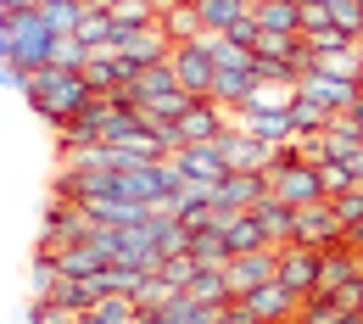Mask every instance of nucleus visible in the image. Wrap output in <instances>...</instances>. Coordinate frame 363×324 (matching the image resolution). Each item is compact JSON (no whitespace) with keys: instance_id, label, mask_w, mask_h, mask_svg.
<instances>
[{"instance_id":"423d86ee","label":"nucleus","mask_w":363,"mask_h":324,"mask_svg":"<svg viewBox=\"0 0 363 324\" xmlns=\"http://www.w3.org/2000/svg\"><path fill=\"white\" fill-rule=\"evenodd\" d=\"M291 240H296V246H313V252H330V246L347 240V224L335 218L330 201H308V207H296V230H291Z\"/></svg>"},{"instance_id":"37998d69","label":"nucleus","mask_w":363,"mask_h":324,"mask_svg":"<svg viewBox=\"0 0 363 324\" xmlns=\"http://www.w3.org/2000/svg\"><path fill=\"white\" fill-rule=\"evenodd\" d=\"M0 90L28 95V67H17V62H6V56H0Z\"/></svg>"},{"instance_id":"412c9836","label":"nucleus","mask_w":363,"mask_h":324,"mask_svg":"<svg viewBox=\"0 0 363 324\" xmlns=\"http://www.w3.org/2000/svg\"><path fill=\"white\" fill-rule=\"evenodd\" d=\"M56 269H62V274H101V269H112V263L101 257V246L84 235V240H73V246L56 252Z\"/></svg>"},{"instance_id":"49530a36","label":"nucleus","mask_w":363,"mask_h":324,"mask_svg":"<svg viewBox=\"0 0 363 324\" xmlns=\"http://www.w3.org/2000/svg\"><path fill=\"white\" fill-rule=\"evenodd\" d=\"M347 112H352V118H358V123H363V90H358V101H352V106H347Z\"/></svg>"},{"instance_id":"de8ad7c7","label":"nucleus","mask_w":363,"mask_h":324,"mask_svg":"<svg viewBox=\"0 0 363 324\" xmlns=\"http://www.w3.org/2000/svg\"><path fill=\"white\" fill-rule=\"evenodd\" d=\"M358 67H363V40H358ZM358 79H363V73H358Z\"/></svg>"},{"instance_id":"9b49d317","label":"nucleus","mask_w":363,"mask_h":324,"mask_svg":"<svg viewBox=\"0 0 363 324\" xmlns=\"http://www.w3.org/2000/svg\"><path fill=\"white\" fill-rule=\"evenodd\" d=\"M269 196V174H224L213 185V207L218 213H252Z\"/></svg>"},{"instance_id":"4c0bfd02","label":"nucleus","mask_w":363,"mask_h":324,"mask_svg":"<svg viewBox=\"0 0 363 324\" xmlns=\"http://www.w3.org/2000/svg\"><path fill=\"white\" fill-rule=\"evenodd\" d=\"M28 324H79V313H73V308H56L45 296H34V302H28Z\"/></svg>"},{"instance_id":"ddd939ff","label":"nucleus","mask_w":363,"mask_h":324,"mask_svg":"<svg viewBox=\"0 0 363 324\" xmlns=\"http://www.w3.org/2000/svg\"><path fill=\"white\" fill-rule=\"evenodd\" d=\"M229 291L235 296H246L252 285H263V279H279V246H263V252H240V257H229Z\"/></svg>"},{"instance_id":"aec40b11","label":"nucleus","mask_w":363,"mask_h":324,"mask_svg":"<svg viewBox=\"0 0 363 324\" xmlns=\"http://www.w3.org/2000/svg\"><path fill=\"white\" fill-rule=\"evenodd\" d=\"M252 17L263 34H302V0H263L252 6Z\"/></svg>"},{"instance_id":"a878e982","label":"nucleus","mask_w":363,"mask_h":324,"mask_svg":"<svg viewBox=\"0 0 363 324\" xmlns=\"http://www.w3.org/2000/svg\"><path fill=\"white\" fill-rule=\"evenodd\" d=\"M291 101H296V79H257L246 95V106H263V112H291Z\"/></svg>"},{"instance_id":"79ce46f5","label":"nucleus","mask_w":363,"mask_h":324,"mask_svg":"<svg viewBox=\"0 0 363 324\" xmlns=\"http://www.w3.org/2000/svg\"><path fill=\"white\" fill-rule=\"evenodd\" d=\"M330 207H335V218H341V224H358V218H363V185L347 190V196H335Z\"/></svg>"},{"instance_id":"c85d7f7f","label":"nucleus","mask_w":363,"mask_h":324,"mask_svg":"<svg viewBox=\"0 0 363 324\" xmlns=\"http://www.w3.org/2000/svg\"><path fill=\"white\" fill-rule=\"evenodd\" d=\"M129 296H135V308H140V313H157V308H168V302H174L179 291H174V285H168L162 274H140Z\"/></svg>"},{"instance_id":"5701e85b","label":"nucleus","mask_w":363,"mask_h":324,"mask_svg":"<svg viewBox=\"0 0 363 324\" xmlns=\"http://www.w3.org/2000/svg\"><path fill=\"white\" fill-rule=\"evenodd\" d=\"M79 324H140V308L129 291H112V296H101L90 313H79Z\"/></svg>"},{"instance_id":"f704fd0d","label":"nucleus","mask_w":363,"mask_h":324,"mask_svg":"<svg viewBox=\"0 0 363 324\" xmlns=\"http://www.w3.org/2000/svg\"><path fill=\"white\" fill-rule=\"evenodd\" d=\"M40 11H45V23L56 28V34H73V23H79L84 0H40Z\"/></svg>"},{"instance_id":"cd10ccee","label":"nucleus","mask_w":363,"mask_h":324,"mask_svg":"<svg viewBox=\"0 0 363 324\" xmlns=\"http://www.w3.org/2000/svg\"><path fill=\"white\" fill-rule=\"evenodd\" d=\"M190 296H196V302H213V308H229V302H235V291H229V274H224V269H196V279H190Z\"/></svg>"},{"instance_id":"a18cd8bd","label":"nucleus","mask_w":363,"mask_h":324,"mask_svg":"<svg viewBox=\"0 0 363 324\" xmlns=\"http://www.w3.org/2000/svg\"><path fill=\"white\" fill-rule=\"evenodd\" d=\"M347 246H352V252H363V218H358V224H347Z\"/></svg>"},{"instance_id":"72a5a7b5","label":"nucleus","mask_w":363,"mask_h":324,"mask_svg":"<svg viewBox=\"0 0 363 324\" xmlns=\"http://www.w3.org/2000/svg\"><path fill=\"white\" fill-rule=\"evenodd\" d=\"M330 28L363 40V0H330Z\"/></svg>"},{"instance_id":"39448f33","label":"nucleus","mask_w":363,"mask_h":324,"mask_svg":"<svg viewBox=\"0 0 363 324\" xmlns=\"http://www.w3.org/2000/svg\"><path fill=\"white\" fill-rule=\"evenodd\" d=\"M168 67H174L179 90H190L196 101H213V79H218V62H213V50L201 45V40H190V45H174V50H168Z\"/></svg>"},{"instance_id":"4be33fe9","label":"nucleus","mask_w":363,"mask_h":324,"mask_svg":"<svg viewBox=\"0 0 363 324\" xmlns=\"http://www.w3.org/2000/svg\"><path fill=\"white\" fill-rule=\"evenodd\" d=\"M252 6L246 0H196V17H201V34H229Z\"/></svg>"},{"instance_id":"c03bdc74","label":"nucleus","mask_w":363,"mask_h":324,"mask_svg":"<svg viewBox=\"0 0 363 324\" xmlns=\"http://www.w3.org/2000/svg\"><path fill=\"white\" fill-rule=\"evenodd\" d=\"M341 162H347V174H352V179H358V185H363V145H358V151H347Z\"/></svg>"},{"instance_id":"2f4dec72","label":"nucleus","mask_w":363,"mask_h":324,"mask_svg":"<svg viewBox=\"0 0 363 324\" xmlns=\"http://www.w3.org/2000/svg\"><path fill=\"white\" fill-rule=\"evenodd\" d=\"M330 118H335V112H330V106H318V101H308V95H296V101H291V129H296V135H324V123H330Z\"/></svg>"},{"instance_id":"7c9ffc66","label":"nucleus","mask_w":363,"mask_h":324,"mask_svg":"<svg viewBox=\"0 0 363 324\" xmlns=\"http://www.w3.org/2000/svg\"><path fill=\"white\" fill-rule=\"evenodd\" d=\"M50 67H62V73H84V67H90V45H84L79 34H56V45H50Z\"/></svg>"},{"instance_id":"6e6552de","label":"nucleus","mask_w":363,"mask_h":324,"mask_svg":"<svg viewBox=\"0 0 363 324\" xmlns=\"http://www.w3.org/2000/svg\"><path fill=\"white\" fill-rule=\"evenodd\" d=\"M218 151H224L229 174H269L274 162H279V145H269V140L246 135V129H229V135H218Z\"/></svg>"},{"instance_id":"7ed1b4c3","label":"nucleus","mask_w":363,"mask_h":324,"mask_svg":"<svg viewBox=\"0 0 363 324\" xmlns=\"http://www.w3.org/2000/svg\"><path fill=\"white\" fill-rule=\"evenodd\" d=\"M269 190L285 201V207H308V201H330L324 196V168L302 162L296 145H279V162L269 168Z\"/></svg>"},{"instance_id":"9d476101","label":"nucleus","mask_w":363,"mask_h":324,"mask_svg":"<svg viewBox=\"0 0 363 324\" xmlns=\"http://www.w3.org/2000/svg\"><path fill=\"white\" fill-rule=\"evenodd\" d=\"M112 45H118L123 62H135V67H157V62H168V50H174V45H168V34H162L157 23H145V28H118Z\"/></svg>"},{"instance_id":"4468645a","label":"nucleus","mask_w":363,"mask_h":324,"mask_svg":"<svg viewBox=\"0 0 363 324\" xmlns=\"http://www.w3.org/2000/svg\"><path fill=\"white\" fill-rule=\"evenodd\" d=\"M296 95H308V101L330 106V112H347V106L358 101V84H347V79H335V73H324V67H308V73L296 79Z\"/></svg>"},{"instance_id":"a211bd4d","label":"nucleus","mask_w":363,"mask_h":324,"mask_svg":"<svg viewBox=\"0 0 363 324\" xmlns=\"http://www.w3.org/2000/svg\"><path fill=\"white\" fill-rule=\"evenodd\" d=\"M218 230H224L229 252L240 257V252H263L269 246V235H263V224L252 218V213H218Z\"/></svg>"},{"instance_id":"ea45409f","label":"nucleus","mask_w":363,"mask_h":324,"mask_svg":"<svg viewBox=\"0 0 363 324\" xmlns=\"http://www.w3.org/2000/svg\"><path fill=\"white\" fill-rule=\"evenodd\" d=\"M324 296H330L341 313H358V308H363V274H358V279H347V285H335V291H324Z\"/></svg>"},{"instance_id":"20e7f679","label":"nucleus","mask_w":363,"mask_h":324,"mask_svg":"<svg viewBox=\"0 0 363 324\" xmlns=\"http://www.w3.org/2000/svg\"><path fill=\"white\" fill-rule=\"evenodd\" d=\"M235 308L252 324H291L296 308H302V296H296L285 279H263V285H252L246 296H235Z\"/></svg>"},{"instance_id":"2eb2a0df","label":"nucleus","mask_w":363,"mask_h":324,"mask_svg":"<svg viewBox=\"0 0 363 324\" xmlns=\"http://www.w3.org/2000/svg\"><path fill=\"white\" fill-rule=\"evenodd\" d=\"M235 129L269 140V145H291L296 129H291V112H263V106H235Z\"/></svg>"},{"instance_id":"bb28decb","label":"nucleus","mask_w":363,"mask_h":324,"mask_svg":"<svg viewBox=\"0 0 363 324\" xmlns=\"http://www.w3.org/2000/svg\"><path fill=\"white\" fill-rule=\"evenodd\" d=\"M190 257L201 263V269H229V240H224V230H196L190 235Z\"/></svg>"},{"instance_id":"f03ea898","label":"nucleus","mask_w":363,"mask_h":324,"mask_svg":"<svg viewBox=\"0 0 363 324\" xmlns=\"http://www.w3.org/2000/svg\"><path fill=\"white\" fill-rule=\"evenodd\" d=\"M50 45H56V28L45 23V11H6L0 17V56L17 62V67H50Z\"/></svg>"},{"instance_id":"c9c22d12","label":"nucleus","mask_w":363,"mask_h":324,"mask_svg":"<svg viewBox=\"0 0 363 324\" xmlns=\"http://www.w3.org/2000/svg\"><path fill=\"white\" fill-rule=\"evenodd\" d=\"M56 279H62V269H56V252H34V269H28L34 296H50V291H56Z\"/></svg>"},{"instance_id":"0eeeda50","label":"nucleus","mask_w":363,"mask_h":324,"mask_svg":"<svg viewBox=\"0 0 363 324\" xmlns=\"http://www.w3.org/2000/svg\"><path fill=\"white\" fill-rule=\"evenodd\" d=\"M174 129H179L184 145H213L218 135L235 129V106H224V101H190V112H184Z\"/></svg>"},{"instance_id":"09e8293b","label":"nucleus","mask_w":363,"mask_h":324,"mask_svg":"<svg viewBox=\"0 0 363 324\" xmlns=\"http://www.w3.org/2000/svg\"><path fill=\"white\" fill-rule=\"evenodd\" d=\"M246 6H263V0H246Z\"/></svg>"},{"instance_id":"6ab92c4d","label":"nucleus","mask_w":363,"mask_h":324,"mask_svg":"<svg viewBox=\"0 0 363 324\" xmlns=\"http://www.w3.org/2000/svg\"><path fill=\"white\" fill-rule=\"evenodd\" d=\"M90 207V218L101 224V230H123V224H140L151 207H140V201H123V196H90L84 201Z\"/></svg>"},{"instance_id":"1a4fd4ad","label":"nucleus","mask_w":363,"mask_h":324,"mask_svg":"<svg viewBox=\"0 0 363 324\" xmlns=\"http://www.w3.org/2000/svg\"><path fill=\"white\" fill-rule=\"evenodd\" d=\"M168 162L179 168V179H190V185H218V179L229 174V162H224V151H218V140H213V145H179Z\"/></svg>"},{"instance_id":"f3484780","label":"nucleus","mask_w":363,"mask_h":324,"mask_svg":"<svg viewBox=\"0 0 363 324\" xmlns=\"http://www.w3.org/2000/svg\"><path fill=\"white\" fill-rule=\"evenodd\" d=\"M252 218L263 224V235H269V246H291V230H296V207H285L279 196H263L257 207H252Z\"/></svg>"},{"instance_id":"b1692460","label":"nucleus","mask_w":363,"mask_h":324,"mask_svg":"<svg viewBox=\"0 0 363 324\" xmlns=\"http://www.w3.org/2000/svg\"><path fill=\"white\" fill-rule=\"evenodd\" d=\"M252 84H257V67H218V79H213V101H224V106H246Z\"/></svg>"},{"instance_id":"f8f14e48","label":"nucleus","mask_w":363,"mask_h":324,"mask_svg":"<svg viewBox=\"0 0 363 324\" xmlns=\"http://www.w3.org/2000/svg\"><path fill=\"white\" fill-rule=\"evenodd\" d=\"M318 269H324V252H313V246H279V279L296 291V296H313L318 291Z\"/></svg>"},{"instance_id":"58836bf2","label":"nucleus","mask_w":363,"mask_h":324,"mask_svg":"<svg viewBox=\"0 0 363 324\" xmlns=\"http://www.w3.org/2000/svg\"><path fill=\"white\" fill-rule=\"evenodd\" d=\"M347 190H358V179L347 174V162L335 157V162H324V196L335 201V196H347Z\"/></svg>"},{"instance_id":"473e14b6","label":"nucleus","mask_w":363,"mask_h":324,"mask_svg":"<svg viewBox=\"0 0 363 324\" xmlns=\"http://www.w3.org/2000/svg\"><path fill=\"white\" fill-rule=\"evenodd\" d=\"M135 90H140V101H151V95L179 90V79H174V67H168V62H157V67H145V73L135 79Z\"/></svg>"},{"instance_id":"c756f323","label":"nucleus","mask_w":363,"mask_h":324,"mask_svg":"<svg viewBox=\"0 0 363 324\" xmlns=\"http://www.w3.org/2000/svg\"><path fill=\"white\" fill-rule=\"evenodd\" d=\"M157 11H162V0H112L106 6V17L118 28H145V23H157Z\"/></svg>"},{"instance_id":"a19ab883","label":"nucleus","mask_w":363,"mask_h":324,"mask_svg":"<svg viewBox=\"0 0 363 324\" xmlns=\"http://www.w3.org/2000/svg\"><path fill=\"white\" fill-rule=\"evenodd\" d=\"M330 28V0H302V34Z\"/></svg>"},{"instance_id":"e433bc0d","label":"nucleus","mask_w":363,"mask_h":324,"mask_svg":"<svg viewBox=\"0 0 363 324\" xmlns=\"http://www.w3.org/2000/svg\"><path fill=\"white\" fill-rule=\"evenodd\" d=\"M196 269H201V263H196L190 252H179V257H162V269H157V274L168 279L174 291H190V279H196Z\"/></svg>"},{"instance_id":"393cba45","label":"nucleus","mask_w":363,"mask_h":324,"mask_svg":"<svg viewBox=\"0 0 363 324\" xmlns=\"http://www.w3.org/2000/svg\"><path fill=\"white\" fill-rule=\"evenodd\" d=\"M324 145H330V162L347 157V151H358L363 145V123L352 118V112H335V118L324 123Z\"/></svg>"},{"instance_id":"dca6fc26","label":"nucleus","mask_w":363,"mask_h":324,"mask_svg":"<svg viewBox=\"0 0 363 324\" xmlns=\"http://www.w3.org/2000/svg\"><path fill=\"white\" fill-rule=\"evenodd\" d=\"M157 28L168 34V45H190V40H201L196 0H162V11H157Z\"/></svg>"},{"instance_id":"f257e3e1","label":"nucleus","mask_w":363,"mask_h":324,"mask_svg":"<svg viewBox=\"0 0 363 324\" xmlns=\"http://www.w3.org/2000/svg\"><path fill=\"white\" fill-rule=\"evenodd\" d=\"M40 118H45L50 129H62L84 101H95V90H90V79L84 73H62V67H34L28 73V95H23Z\"/></svg>"}]
</instances>
